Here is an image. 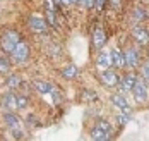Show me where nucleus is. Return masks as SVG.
<instances>
[{
	"instance_id": "obj_9",
	"label": "nucleus",
	"mask_w": 149,
	"mask_h": 141,
	"mask_svg": "<svg viewBox=\"0 0 149 141\" xmlns=\"http://www.w3.org/2000/svg\"><path fill=\"white\" fill-rule=\"evenodd\" d=\"M135 79H137V76H135L134 72H129V74H125L123 78L120 79V88H122V91H123V93L132 91V86H134Z\"/></svg>"
},
{
	"instance_id": "obj_22",
	"label": "nucleus",
	"mask_w": 149,
	"mask_h": 141,
	"mask_svg": "<svg viewBox=\"0 0 149 141\" xmlns=\"http://www.w3.org/2000/svg\"><path fill=\"white\" fill-rule=\"evenodd\" d=\"M144 17H146V14H144L142 9H135L134 11V21H142Z\"/></svg>"
},
{
	"instance_id": "obj_23",
	"label": "nucleus",
	"mask_w": 149,
	"mask_h": 141,
	"mask_svg": "<svg viewBox=\"0 0 149 141\" xmlns=\"http://www.w3.org/2000/svg\"><path fill=\"white\" fill-rule=\"evenodd\" d=\"M7 84H9L10 88H17L21 83H19V78H17V76H10V78H9V81H7Z\"/></svg>"
},
{
	"instance_id": "obj_26",
	"label": "nucleus",
	"mask_w": 149,
	"mask_h": 141,
	"mask_svg": "<svg viewBox=\"0 0 149 141\" xmlns=\"http://www.w3.org/2000/svg\"><path fill=\"white\" fill-rule=\"evenodd\" d=\"M104 4H106V0H94V7H96V11H103Z\"/></svg>"
},
{
	"instance_id": "obj_3",
	"label": "nucleus",
	"mask_w": 149,
	"mask_h": 141,
	"mask_svg": "<svg viewBox=\"0 0 149 141\" xmlns=\"http://www.w3.org/2000/svg\"><path fill=\"white\" fill-rule=\"evenodd\" d=\"M10 55H12V59H14L15 62H24V60H28V57H29V47H28V43L19 41L14 47V50L10 52Z\"/></svg>"
},
{
	"instance_id": "obj_13",
	"label": "nucleus",
	"mask_w": 149,
	"mask_h": 141,
	"mask_svg": "<svg viewBox=\"0 0 149 141\" xmlns=\"http://www.w3.org/2000/svg\"><path fill=\"white\" fill-rule=\"evenodd\" d=\"M3 105H5V109L7 110L19 109V107H17V95H14V93L5 95V98H3Z\"/></svg>"
},
{
	"instance_id": "obj_8",
	"label": "nucleus",
	"mask_w": 149,
	"mask_h": 141,
	"mask_svg": "<svg viewBox=\"0 0 149 141\" xmlns=\"http://www.w3.org/2000/svg\"><path fill=\"white\" fill-rule=\"evenodd\" d=\"M132 36L135 38V41L139 45H148L149 43V33L144 28H141V26H134L132 28Z\"/></svg>"
},
{
	"instance_id": "obj_14",
	"label": "nucleus",
	"mask_w": 149,
	"mask_h": 141,
	"mask_svg": "<svg viewBox=\"0 0 149 141\" xmlns=\"http://www.w3.org/2000/svg\"><path fill=\"white\" fill-rule=\"evenodd\" d=\"M33 84H34V88L40 91L41 95H46V93H50L52 91V86L46 83V81H41V79H34L33 81Z\"/></svg>"
},
{
	"instance_id": "obj_11",
	"label": "nucleus",
	"mask_w": 149,
	"mask_h": 141,
	"mask_svg": "<svg viewBox=\"0 0 149 141\" xmlns=\"http://www.w3.org/2000/svg\"><path fill=\"white\" fill-rule=\"evenodd\" d=\"M93 45L96 48H103L106 45V36H104V33L101 28H96L94 33H93Z\"/></svg>"
},
{
	"instance_id": "obj_27",
	"label": "nucleus",
	"mask_w": 149,
	"mask_h": 141,
	"mask_svg": "<svg viewBox=\"0 0 149 141\" xmlns=\"http://www.w3.org/2000/svg\"><path fill=\"white\" fill-rule=\"evenodd\" d=\"M142 74H144V78H146V81L149 83V60L146 64H144V67H142Z\"/></svg>"
},
{
	"instance_id": "obj_18",
	"label": "nucleus",
	"mask_w": 149,
	"mask_h": 141,
	"mask_svg": "<svg viewBox=\"0 0 149 141\" xmlns=\"http://www.w3.org/2000/svg\"><path fill=\"white\" fill-rule=\"evenodd\" d=\"M9 71H10V64H9V60H7L3 55H0V72L5 74V72H9Z\"/></svg>"
},
{
	"instance_id": "obj_4",
	"label": "nucleus",
	"mask_w": 149,
	"mask_h": 141,
	"mask_svg": "<svg viewBox=\"0 0 149 141\" xmlns=\"http://www.w3.org/2000/svg\"><path fill=\"white\" fill-rule=\"evenodd\" d=\"M96 65H98L100 71H104V69L113 67V57H111V52H100L98 57H96Z\"/></svg>"
},
{
	"instance_id": "obj_5",
	"label": "nucleus",
	"mask_w": 149,
	"mask_h": 141,
	"mask_svg": "<svg viewBox=\"0 0 149 141\" xmlns=\"http://www.w3.org/2000/svg\"><path fill=\"white\" fill-rule=\"evenodd\" d=\"M28 26H29L34 33H45L46 28H48L46 21L43 19V17H40V16H31L29 21H28Z\"/></svg>"
},
{
	"instance_id": "obj_2",
	"label": "nucleus",
	"mask_w": 149,
	"mask_h": 141,
	"mask_svg": "<svg viewBox=\"0 0 149 141\" xmlns=\"http://www.w3.org/2000/svg\"><path fill=\"white\" fill-rule=\"evenodd\" d=\"M19 41H21L19 40V34L15 31H12V29H7V31H3V34H2V48L7 53H10Z\"/></svg>"
},
{
	"instance_id": "obj_28",
	"label": "nucleus",
	"mask_w": 149,
	"mask_h": 141,
	"mask_svg": "<svg viewBox=\"0 0 149 141\" xmlns=\"http://www.w3.org/2000/svg\"><path fill=\"white\" fill-rule=\"evenodd\" d=\"M50 93H52V100H53V102H57V103H58V102H60L58 91H55V90H53V88H52V91H50Z\"/></svg>"
},
{
	"instance_id": "obj_29",
	"label": "nucleus",
	"mask_w": 149,
	"mask_h": 141,
	"mask_svg": "<svg viewBox=\"0 0 149 141\" xmlns=\"http://www.w3.org/2000/svg\"><path fill=\"white\" fill-rule=\"evenodd\" d=\"M84 98L86 100H96V95L93 93V91H84Z\"/></svg>"
},
{
	"instance_id": "obj_1",
	"label": "nucleus",
	"mask_w": 149,
	"mask_h": 141,
	"mask_svg": "<svg viewBox=\"0 0 149 141\" xmlns=\"http://www.w3.org/2000/svg\"><path fill=\"white\" fill-rule=\"evenodd\" d=\"M132 93H134V98L135 102H139V103H144L146 100L149 98V90H148V84H146V81H142V79H135L134 86H132Z\"/></svg>"
},
{
	"instance_id": "obj_17",
	"label": "nucleus",
	"mask_w": 149,
	"mask_h": 141,
	"mask_svg": "<svg viewBox=\"0 0 149 141\" xmlns=\"http://www.w3.org/2000/svg\"><path fill=\"white\" fill-rule=\"evenodd\" d=\"M77 65L75 64H69V65H65L63 67V71H62V74H63V78L67 79H74L75 76H77Z\"/></svg>"
},
{
	"instance_id": "obj_10",
	"label": "nucleus",
	"mask_w": 149,
	"mask_h": 141,
	"mask_svg": "<svg viewBox=\"0 0 149 141\" xmlns=\"http://www.w3.org/2000/svg\"><path fill=\"white\" fill-rule=\"evenodd\" d=\"M123 55H125V65H127V67H130V69L137 67V64H139V55H137V52H135L134 48H129Z\"/></svg>"
},
{
	"instance_id": "obj_24",
	"label": "nucleus",
	"mask_w": 149,
	"mask_h": 141,
	"mask_svg": "<svg viewBox=\"0 0 149 141\" xmlns=\"http://www.w3.org/2000/svg\"><path fill=\"white\" fill-rule=\"evenodd\" d=\"M98 127H100V129H103V131H108V133H111V124H110L108 121H100Z\"/></svg>"
},
{
	"instance_id": "obj_21",
	"label": "nucleus",
	"mask_w": 149,
	"mask_h": 141,
	"mask_svg": "<svg viewBox=\"0 0 149 141\" xmlns=\"http://www.w3.org/2000/svg\"><path fill=\"white\" fill-rule=\"evenodd\" d=\"M26 105H28V98L22 96V95H17V107L19 109H24Z\"/></svg>"
},
{
	"instance_id": "obj_20",
	"label": "nucleus",
	"mask_w": 149,
	"mask_h": 141,
	"mask_svg": "<svg viewBox=\"0 0 149 141\" xmlns=\"http://www.w3.org/2000/svg\"><path fill=\"white\" fill-rule=\"evenodd\" d=\"M77 4L81 7H86V9H93L94 7V0H77Z\"/></svg>"
},
{
	"instance_id": "obj_30",
	"label": "nucleus",
	"mask_w": 149,
	"mask_h": 141,
	"mask_svg": "<svg viewBox=\"0 0 149 141\" xmlns=\"http://www.w3.org/2000/svg\"><path fill=\"white\" fill-rule=\"evenodd\" d=\"M62 4H65V5H72V4H77V0H62Z\"/></svg>"
},
{
	"instance_id": "obj_19",
	"label": "nucleus",
	"mask_w": 149,
	"mask_h": 141,
	"mask_svg": "<svg viewBox=\"0 0 149 141\" xmlns=\"http://www.w3.org/2000/svg\"><path fill=\"white\" fill-rule=\"evenodd\" d=\"M45 12H46V24H48V26H57L55 11H45Z\"/></svg>"
},
{
	"instance_id": "obj_15",
	"label": "nucleus",
	"mask_w": 149,
	"mask_h": 141,
	"mask_svg": "<svg viewBox=\"0 0 149 141\" xmlns=\"http://www.w3.org/2000/svg\"><path fill=\"white\" fill-rule=\"evenodd\" d=\"M111 57H113V65H117V67H123L125 65V55L120 50L113 48L111 50Z\"/></svg>"
},
{
	"instance_id": "obj_12",
	"label": "nucleus",
	"mask_w": 149,
	"mask_h": 141,
	"mask_svg": "<svg viewBox=\"0 0 149 141\" xmlns=\"http://www.w3.org/2000/svg\"><path fill=\"white\" fill-rule=\"evenodd\" d=\"M110 134H111V133L103 131V129H100V127H94V129L91 131V138L96 140V141H108L110 140Z\"/></svg>"
},
{
	"instance_id": "obj_16",
	"label": "nucleus",
	"mask_w": 149,
	"mask_h": 141,
	"mask_svg": "<svg viewBox=\"0 0 149 141\" xmlns=\"http://www.w3.org/2000/svg\"><path fill=\"white\" fill-rule=\"evenodd\" d=\"M5 122H7V126H9L12 131H19V129H21V121H19L15 115H12V114H7V115H5Z\"/></svg>"
},
{
	"instance_id": "obj_25",
	"label": "nucleus",
	"mask_w": 149,
	"mask_h": 141,
	"mask_svg": "<svg viewBox=\"0 0 149 141\" xmlns=\"http://www.w3.org/2000/svg\"><path fill=\"white\" fill-rule=\"evenodd\" d=\"M117 121H118L120 124H127V122H129V114H123V112H122L118 117H117Z\"/></svg>"
},
{
	"instance_id": "obj_7",
	"label": "nucleus",
	"mask_w": 149,
	"mask_h": 141,
	"mask_svg": "<svg viewBox=\"0 0 149 141\" xmlns=\"http://www.w3.org/2000/svg\"><path fill=\"white\" fill-rule=\"evenodd\" d=\"M100 79L103 81L106 86H117L118 84V76L113 72V71H110V69H104V71H100Z\"/></svg>"
},
{
	"instance_id": "obj_31",
	"label": "nucleus",
	"mask_w": 149,
	"mask_h": 141,
	"mask_svg": "<svg viewBox=\"0 0 149 141\" xmlns=\"http://www.w3.org/2000/svg\"><path fill=\"white\" fill-rule=\"evenodd\" d=\"M111 2H113V5H115V7H118V0H111Z\"/></svg>"
},
{
	"instance_id": "obj_6",
	"label": "nucleus",
	"mask_w": 149,
	"mask_h": 141,
	"mask_svg": "<svg viewBox=\"0 0 149 141\" xmlns=\"http://www.w3.org/2000/svg\"><path fill=\"white\" fill-rule=\"evenodd\" d=\"M111 103L120 109L123 114H130V105H129V102H127V98H125V95L122 93H117V95H111Z\"/></svg>"
}]
</instances>
